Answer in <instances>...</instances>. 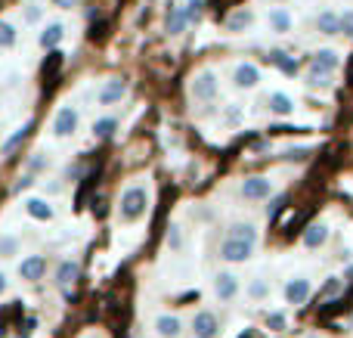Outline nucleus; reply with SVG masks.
I'll return each instance as SVG.
<instances>
[{
	"label": "nucleus",
	"instance_id": "f3484780",
	"mask_svg": "<svg viewBox=\"0 0 353 338\" xmlns=\"http://www.w3.org/2000/svg\"><path fill=\"white\" fill-rule=\"evenodd\" d=\"M43 273H47V258H41V255H28V258L19 264V277H22L25 283H37Z\"/></svg>",
	"mask_w": 353,
	"mask_h": 338
},
{
	"label": "nucleus",
	"instance_id": "7c9ffc66",
	"mask_svg": "<svg viewBox=\"0 0 353 338\" xmlns=\"http://www.w3.org/2000/svg\"><path fill=\"white\" fill-rule=\"evenodd\" d=\"M41 16H43V10H41V3H25V10H22V19L28 25H37L41 22Z\"/></svg>",
	"mask_w": 353,
	"mask_h": 338
},
{
	"label": "nucleus",
	"instance_id": "4c0bfd02",
	"mask_svg": "<svg viewBox=\"0 0 353 338\" xmlns=\"http://www.w3.org/2000/svg\"><path fill=\"white\" fill-rule=\"evenodd\" d=\"M28 168L31 171H43V168H47V159H43V155H34V159L28 161Z\"/></svg>",
	"mask_w": 353,
	"mask_h": 338
},
{
	"label": "nucleus",
	"instance_id": "6e6552de",
	"mask_svg": "<svg viewBox=\"0 0 353 338\" xmlns=\"http://www.w3.org/2000/svg\"><path fill=\"white\" fill-rule=\"evenodd\" d=\"M239 196L245 199V202H267L270 196H273V180L270 177H245L242 186H239Z\"/></svg>",
	"mask_w": 353,
	"mask_h": 338
},
{
	"label": "nucleus",
	"instance_id": "423d86ee",
	"mask_svg": "<svg viewBox=\"0 0 353 338\" xmlns=\"http://www.w3.org/2000/svg\"><path fill=\"white\" fill-rule=\"evenodd\" d=\"M189 335L192 338H217L220 335V317L208 308L195 310V317L189 320Z\"/></svg>",
	"mask_w": 353,
	"mask_h": 338
},
{
	"label": "nucleus",
	"instance_id": "cd10ccee",
	"mask_svg": "<svg viewBox=\"0 0 353 338\" xmlns=\"http://www.w3.org/2000/svg\"><path fill=\"white\" fill-rule=\"evenodd\" d=\"M115 128H118V121H115V118H99V121L93 124V134H97L99 140H105V137H112V134H115Z\"/></svg>",
	"mask_w": 353,
	"mask_h": 338
},
{
	"label": "nucleus",
	"instance_id": "393cba45",
	"mask_svg": "<svg viewBox=\"0 0 353 338\" xmlns=\"http://www.w3.org/2000/svg\"><path fill=\"white\" fill-rule=\"evenodd\" d=\"M180 12H183V19H186V25L192 28V25L201 19V12H205V0H183Z\"/></svg>",
	"mask_w": 353,
	"mask_h": 338
},
{
	"label": "nucleus",
	"instance_id": "bb28decb",
	"mask_svg": "<svg viewBox=\"0 0 353 338\" xmlns=\"http://www.w3.org/2000/svg\"><path fill=\"white\" fill-rule=\"evenodd\" d=\"M31 128H34V121H25V124H22V128H19V130H16V134H12V137H10V140H6V143H3V152H12V149H16V146H19V143H22V140H25V137H28V130H31Z\"/></svg>",
	"mask_w": 353,
	"mask_h": 338
},
{
	"label": "nucleus",
	"instance_id": "0eeeda50",
	"mask_svg": "<svg viewBox=\"0 0 353 338\" xmlns=\"http://www.w3.org/2000/svg\"><path fill=\"white\" fill-rule=\"evenodd\" d=\"M230 78H232V87H236V90H254V87H261L263 72L254 66V62H236Z\"/></svg>",
	"mask_w": 353,
	"mask_h": 338
},
{
	"label": "nucleus",
	"instance_id": "dca6fc26",
	"mask_svg": "<svg viewBox=\"0 0 353 338\" xmlns=\"http://www.w3.org/2000/svg\"><path fill=\"white\" fill-rule=\"evenodd\" d=\"M338 66H341V53H338V50H332V47L316 50V53H313V59H310V68H319V72H329V74H335Z\"/></svg>",
	"mask_w": 353,
	"mask_h": 338
},
{
	"label": "nucleus",
	"instance_id": "c756f323",
	"mask_svg": "<svg viewBox=\"0 0 353 338\" xmlns=\"http://www.w3.org/2000/svg\"><path fill=\"white\" fill-rule=\"evenodd\" d=\"M59 66H62V53H50V59H43V78H53L56 72H59Z\"/></svg>",
	"mask_w": 353,
	"mask_h": 338
},
{
	"label": "nucleus",
	"instance_id": "6ab92c4d",
	"mask_svg": "<svg viewBox=\"0 0 353 338\" xmlns=\"http://www.w3.org/2000/svg\"><path fill=\"white\" fill-rule=\"evenodd\" d=\"M226 236L230 239H242V242H261V230H257V223H251V221H236V223H230V230H226Z\"/></svg>",
	"mask_w": 353,
	"mask_h": 338
},
{
	"label": "nucleus",
	"instance_id": "79ce46f5",
	"mask_svg": "<svg viewBox=\"0 0 353 338\" xmlns=\"http://www.w3.org/2000/svg\"><path fill=\"white\" fill-rule=\"evenodd\" d=\"M242 338H251V332H245V335H242Z\"/></svg>",
	"mask_w": 353,
	"mask_h": 338
},
{
	"label": "nucleus",
	"instance_id": "c9c22d12",
	"mask_svg": "<svg viewBox=\"0 0 353 338\" xmlns=\"http://www.w3.org/2000/svg\"><path fill=\"white\" fill-rule=\"evenodd\" d=\"M307 155H310V149H288L285 159H288V161H304Z\"/></svg>",
	"mask_w": 353,
	"mask_h": 338
},
{
	"label": "nucleus",
	"instance_id": "aec40b11",
	"mask_svg": "<svg viewBox=\"0 0 353 338\" xmlns=\"http://www.w3.org/2000/svg\"><path fill=\"white\" fill-rule=\"evenodd\" d=\"M267 109L273 112V115H279V118H288V115H294V99L288 97V93L276 90V93H270Z\"/></svg>",
	"mask_w": 353,
	"mask_h": 338
},
{
	"label": "nucleus",
	"instance_id": "f03ea898",
	"mask_svg": "<svg viewBox=\"0 0 353 338\" xmlns=\"http://www.w3.org/2000/svg\"><path fill=\"white\" fill-rule=\"evenodd\" d=\"M189 93H192L195 103L211 106L214 99L220 97L217 72H214V68H201V72H195V74H192V81H189Z\"/></svg>",
	"mask_w": 353,
	"mask_h": 338
},
{
	"label": "nucleus",
	"instance_id": "412c9836",
	"mask_svg": "<svg viewBox=\"0 0 353 338\" xmlns=\"http://www.w3.org/2000/svg\"><path fill=\"white\" fill-rule=\"evenodd\" d=\"M62 37H65V25H62V22H50L47 28L41 31V47L53 53V50L62 43Z\"/></svg>",
	"mask_w": 353,
	"mask_h": 338
},
{
	"label": "nucleus",
	"instance_id": "1a4fd4ad",
	"mask_svg": "<svg viewBox=\"0 0 353 338\" xmlns=\"http://www.w3.org/2000/svg\"><path fill=\"white\" fill-rule=\"evenodd\" d=\"M267 25H270V31L273 34H292L294 31V16H292V10L288 6H270V12H267Z\"/></svg>",
	"mask_w": 353,
	"mask_h": 338
},
{
	"label": "nucleus",
	"instance_id": "5701e85b",
	"mask_svg": "<svg viewBox=\"0 0 353 338\" xmlns=\"http://www.w3.org/2000/svg\"><path fill=\"white\" fill-rule=\"evenodd\" d=\"M25 211H28L34 221H53V205H50L47 199H28Z\"/></svg>",
	"mask_w": 353,
	"mask_h": 338
},
{
	"label": "nucleus",
	"instance_id": "ddd939ff",
	"mask_svg": "<svg viewBox=\"0 0 353 338\" xmlns=\"http://www.w3.org/2000/svg\"><path fill=\"white\" fill-rule=\"evenodd\" d=\"M329 223L325 221H316V223H310V227L301 233V246L307 248V252H316V248H323L325 242H329Z\"/></svg>",
	"mask_w": 353,
	"mask_h": 338
},
{
	"label": "nucleus",
	"instance_id": "473e14b6",
	"mask_svg": "<svg viewBox=\"0 0 353 338\" xmlns=\"http://www.w3.org/2000/svg\"><path fill=\"white\" fill-rule=\"evenodd\" d=\"M341 34L344 37H353V10H344L341 12Z\"/></svg>",
	"mask_w": 353,
	"mask_h": 338
},
{
	"label": "nucleus",
	"instance_id": "9d476101",
	"mask_svg": "<svg viewBox=\"0 0 353 338\" xmlns=\"http://www.w3.org/2000/svg\"><path fill=\"white\" fill-rule=\"evenodd\" d=\"M78 121H81L78 109H74V106H62V109L56 112V118H53V134L65 140V137H72L74 130H78Z\"/></svg>",
	"mask_w": 353,
	"mask_h": 338
},
{
	"label": "nucleus",
	"instance_id": "4468645a",
	"mask_svg": "<svg viewBox=\"0 0 353 338\" xmlns=\"http://www.w3.org/2000/svg\"><path fill=\"white\" fill-rule=\"evenodd\" d=\"M242 292L251 304H263V301H270V295H273V286H270L267 277H251Z\"/></svg>",
	"mask_w": 353,
	"mask_h": 338
},
{
	"label": "nucleus",
	"instance_id": "c85d7f7f",
	"mask_svg": "<svg viewBox=\"0 0 353 338\" xmlns=\"http://www.w3.org/2000/svg\"><path fill=\"white\" fill-rule=\"evenodd\" d=\"M16 43V25L0 19V47H12Z\"/></svg>",
	"mask_w": 353,
	"mask_h": 338
},
{
	"label": "nucleus",
	"instance_id": "2f4dec72",
	"mask_svg": "<svg viewBox=\"0 0 353 338\" xmlns=\"http://www.w3.org/2000/svg\"><path fill=\"white\" fill-rule=\"evenodd\" d=\"M341 289H344L341 277H332L329 283H325V298H338V295H341Z\"/></svg>",
	"mask_w": 353,
	"mask_h": 338
},
{
	"label": "nucleus",
	"instance_id": "a878e982",
	"mask_svg": "<svg viewBox=\"0 0 353 338\" xmlns=\"http://www.w3.org/2000/svg\"><path fill=\"white\" fill-rule=\"evenodd\" d=\"M12 255H19V239L12 233H3L0 236V258H12Z\"/></svg>",
	"mask_w": 353,
	"mask_h": 338
},
{
	"label": "nucleus",
	"instance_id": "20e7f679",
	"mask_svg": "<svg viewBox=\"0 0 353 338\" xmlns=\"http://www.w3.org/2000/svg\"><path fill=\"white\" fill-rule=\"evenodd\" d=\"M254 252H257L254 242L230 239V236H226V239L220 242V261H223V264H230V267H236V264H248V261L254 258Z\"/></svg>",
	"mask_w": 353,
	"mask_h": 338
},
{
	"label": "nucleus",
	"instance_id": "a19ab883",
	"mask_svg": "<svg viewBox=\"0 0 353 338\" xmlns=\"http://www.w3.org/2000/svg\"><path fill=\"white\" fill-rule=\"evenodd\" d=\"M3 292H6V277L0 273V295H3Z\"/></svg>",
	"mask_w": 353,
	"mask_h": 338
},
{
	"label": "nucleus",
	"instance_id": "37998d69",
	"mask_svg": "<svg viewBox=\"0 0 353 338\" xmlns=\"http://www.w3.org/2000/svg\"><path fill=\"white\" fill-rule=\"evenodd\" d=\"M276 3H279V6H282V3H285V0H276Z\"/></svg>",
	"mask_w": 353,
	"mask_h": 338
},
{
	"label": "nucleus",
	"instance_id": "f8f14e48",
	"mask_svg": "<svg viewBox=\"0 0 353 338\" xmlns=\"http://www.w3.org/2000/svg\"><path fill=\"white\" fill-rule=\"evenodd\" d=\"M251 25H254V10L239 6V10H232L230 16H226L223 28H226V34H245V31H251Z\"/></svg>",
	"mask_w": 353,
	"mask_h": 338
},
{
	"label": "nucleus",
	"instance_id": "e433bc0d",
	"mask_svg": "<svg viewBox=\"0 0 353 338\" xmlns=\"http://www.w3.org/2000/svg\"><path fill=\"white\" fill-rule=\"evenodd\" d=\"M223 121H226V124H239V121H242V112H239L236 106H232V109H226V112H223Z\"/></svg>",
	"mask_w": 353,
	"mask_h": 338
},
{
	"label": "nucleus",
	"instance_id": "ea45409f",
	"mask_svg": "<svg viewBox=\"0 0 353 338\" xmlns=\"http://www.w3.org/2000/svg\"><path fill=\"white\" fill-rule=\"evenodd\" d=\"M28 186H31V177H22V180H19V183H16V192L28 190Z\"/></svg>",
	"mask_w": 353,
	"mask_h": 338
},
{
	"label": "nucleus",
	"instance_id": "b1692460",
	"mask_svg": "<svg viewBox=\"0 0 353 338\" xmlns=\"http://www.w3.org/2000/svg\"><path fill=\"white\" fill-rule=\"evenodd\" d=\"M74 279H78V264H74V261H62V264L56 267V286L68 289Z\"/></svg>",
	"mask_w": 353,
	"mask_h": 338
},
{
	"label": "nucleus",
	"instance_id": "2eb2a0df",
	"mask_svg": "<svg viewBox=\"0 0 353 338\" xmlns=\"http://www.w3.org/2000/svg\"><path fill=\"white\" fill-rule=\"evenodd\" d=\"M155 335L159 338H180L183 335V320L176 314H159L152 323Z\"/></svg>",
	"mask_w": 353,
	"mask_h": 338
},
{
	"label": "nucleus",
	"instance_id": "4be33fe9",
	"mask_svg": "<svg viewBox=\"0 0 353 338\" xmlns=\"http://www.w3.org/2000/svg\"><path fill=\"white\" fill-rule=\"evenodd\" d=\"M304 81H307V87H310V90L325 93V90H332V84H335V74H329V72H319V68H307Z\"/></svg>",
	"mask_w": 353,
	"mask_h": 338
},
{
	"label": "nucleus",
	"instance_id": "9b49d317",
	"mask_svg": "<svg viewBox=\"0 0 353 338\" xmlns=\"http://www.w3.org/2000/svg\"><path fill=\"white\" fill-rule=\"evenodd\" d=\"M124 97H128V81L124 78H109V81H103V87H99L97 103L99 106H115V103H121Z\"/></svg>",
	"mask_w": 353,
	"mask_h": 338
},
{
	"label": "nucleus",
	"instance_id": "f704fd0d",
	"mask_svg": "<svg viewBox=\"0 0 353 338\" xmlns=\"http://www.w3.org/2000/svg\"><path fill=\"white\" fill-rule=\"evenodd\" d=\"M285 317H282V314H273V317H270V320H267V326L270 329H273V332H282V329H285Z\"/></svg>",
	"mask_w": 353,
	"mask_h": 338
},
{
	"label": "nucleus",
	"instance_id": "7ed1b4c3",
	"mask_svg": "<svg viewBox=\"0 0 353 338\" xmlns=\"http://www.w3.org/2000/svg\"><path fill=\"white\" fill-rule=\"evenodd\" d=\"M211 286H214V298H217L220 304H232L239 295H242V277H239L232 267L214 273Z\"/></svg>",
	"mask_w": 353,
	"mask_h": 338
},
{
	"label": "nucleus",
	"instance_id": "39448f33",
	"mask_svg": "<svg viewBox=\"0 0 353 338\" xmlns=\"http://www.w3.org/2000/svg\"><path fill=\"white\" fill-rule=\"evenodd\" d=\"M313 295V279L304 277V273H298V277H292L285 286H282V298H285V304H292V308H301V304H307Z\"/></svg>",
	"mask_w": 353,
	"mask_h": 338
},
{
	"label": "nucleus",
	"instance_id": "a211bd4d",
	"mask_svg": "<svg viewBox=\"0 0 353 338\" xmlns=\"http://www.w3.org/2000/svg\"><path fill=\"white\" fill-rule=\"evenodd\" d=\"M316 31L323 37H335V34H341V12H335V10H323L316 16Z\"/></svg>",
	"mask_w": 353,
	"mask_h": 338
},
{
	"label": "nucleus",
	"instance_id": "58836bf2",
	"mask_svg": "<svg viewBox=\"0 0 353 338\" xmlns=\"http://www.w3.org/2000/svg\"><path fill=\"white\" fill-rule=\"evenodd\" d=\"M53 6H59V10H72L74 0H53Z\"/></svg>",
	"mask_w": 353,
	"mask_h": 338
},
{
	"label": "nucleus",
	"instance_id": "f257e3e1",
	"mask_svg": "<svg viewBox=\"0 0 353 338\" xmlns=\"http://www.w3.org/2000/svg\"><path fill=\"white\" fill-rule=\"evenodd\" d=\"M149 211V190L143 183H134L121 192V202H118V217L124 223H137L143 215Z\"/></svg>",
	"mask_w": 353,
	"mask_h": 338
},
{
	"label": "nucleus",
	"instance_id": "72a5a7b5",
	"mask_svg": "<svg viewBox=\"0 0 353 338\" xmlns=\"http://www.w3.org/2000/svg\"><path fill=\"white\" fill-rule=\"evenodd\" d=\"M168 246H171L174 252H180V248H183V236H180V227H171V233H168Z\"/></svg>",
	"mask_w": 353,
	"mask_h": 338
},
{
	"label": "nucleus",
	"instance_id": "c03bdc74",
	"mask_svg": "<svg viewBox=\"0 0 353 338\" xmlns=\"http://www.w3.org/2000/svg\"><path fill=\"white\" fill-rule=\"evenodd\" d=\"M350 326H353V317H350Z\"/></svg>",
	"mask_w": 353,
	"mask_h": 338
}]
</instances>
